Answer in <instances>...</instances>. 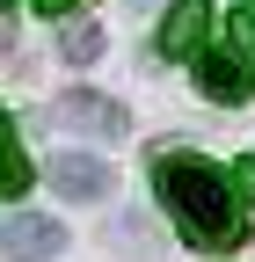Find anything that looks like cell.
I'll return each instance as SVG.
<instances>
[{
	"mask_svg": "<svg viewBox=\"0 0 255 262\" xmlns=\"http://www.w3.org/2000/svg\"><path fill=\"white\" fill-rule=\"evenodd\" d=\"M0 255L8 262H51V255H66V226L51 211H8L0 219Z\"/></svg>",
	"mask_w": 255,
	"mask_h": 262,
	"instance_id": "7a4b0ae2",
	"label": "cell"
},
{
	"mask_svg": "<svg viewBox=\"0 0 255 262\" xmlns=\"http://www.w3.org/2000/svg\"><path fill=\"white\" fill-rule=\"evenodd\" d=\"M226 182H233V196L241 204H255V153H241L233 168H226Z\"/></svg>",
	"mask_w": 255,
	"mask_h": 262,
	"instance_id": "30bf717a",
	"label": "cell"
},
{
	"mask_svg": "<svg viewBox=\"0 0 255 262\" xmlns=\"http://www.w3.org/2000/svg\"><path fill=\"white\" fill-rule=\"evenodd\" d=\"M58 58H66V66H95V58H102V22H66V29H58Z\"/></svg>",
	"mask_w": 255,
	"mask_h": 262,
	"instance_id": "ba28073f",
	"label": "cell"
},
{
	"mask_svg": "<svg viewBox=\"0 0 255 262\" xmlns=\"http://www.w3.org/2000/svg\"><path fill=\"white\" fill-rule=\"evenodd\" d=\"M44 175H51L58 196H73V204H95V196L117 189V168H110V160H95V153H51Z\"/></svg>",
	"mask_w": 255,
	"mask_h": 262,
	"instance_id": "277c9868",
	"label": "cell"
},
{
	"mask_svg": "<svg viewBox=\"0 0 255 262\" xmlns=\"http://www.w3.org/2000/svg\"><path fill=\"white\" fill-rule=\"evenodd\" d=\"M204 37H211V0H175L153 51H161V58H197V51H204Z\"/></svg>",
	"mask_w": 255,
	"mask_h": 262,
	"instance_id": "5b68a950",
	"label": "cell"
},
{
	"mask_svg": "<svg viewBox=\"0 0 255 262\" xmlns=\"http://www.w3.org/2000/svg\"><path fill=\"white\" fill-rule=\"evenodd\" d=\"M37 8H44V15H66V8H73V0H37Z\"/></svg>",
	"mask_w": 255,
	"mask_h": 262,
	"instance_id": "7c38bea8",
	"label": "cell"
},
{
	"mask_svg": "<svg viewBox=\"0 0 255 262\" xmlns=\"http://www.w3.org/2000/svg\"><path fill=\"white\" fill-rule=\"evenodd\" d=\"M29 182H37V168H29V153L15 146V124H8V110H0V196H22Z\"/></svg>",
	"mask_w": 255,
	"mask_h": 262,
	"instance_id": "52a82bcc",
	"label": "cell"
},
{
	"mask_svg": "<svg viewBox=\"0 0 255 262\" xmlns=\"http://www.w3.org/2000/svg\"><path fill=\"white\" fill-rule=\"evenodd\" d=\"M0 8H15V0H0Z\"/></svg>",
	"mask_w": 255,
	"mask_h": 262,
	"instance_id": "4fadbf2b",
	"label": "cell"
},
{
	"mask_svg": "<svg viewBox=\"0 0 255 262\" xmlns=\"http://www.w3.org/2000/svg\"><path fill=\"white\" fill-rule=\"evenodd\" d=\"M226 44H233V58L255 73V8H233V15H226Z\"/></svg>",
	"mask_w": 255,
	"mask_h": 262,
	"instance_id": "9c48e42d",
	"label": "cell"
},
{
	"mask_svg": "<svg viewBox=\"0 0 255 262\" xmlns=\"http://www.w3.org/2000/svg\"><path fill=\"white\" fill-rule=\"evenodd\" d=\"M248 8H255V0H248Z\"/></svg>",
	"mask_w": 255,
	"mask_h": 262,
	"instance_id": "5bb4252c",
	"label": "cell"
},
{
	"mask_svg": "<svg viewBox=\"0 0 255 262\" xmlns=\"http://www.w3.org/2000/svg\"><path fill=\"white\" fill-rule=\"evenodd\" d=\"M153 189H161V204H168V219H175V233L197 248V255H226V248L248 241V204L233 196L226 168H211L204 153H161Z\"/></svg>",
	"mask_w": 255,
	"mask_h": 262,
	"instance_id": "6da1fadb",
	"label": "cell"
},
{
	"mask_svg": "<svg viewBox=\"0 0 255 262\" xmlns=\"http://www.w3.org/2000/svg\"><path fill=\"white\" fill-rule=\"evenodd\" d=\"M51 117L66 124V131H88V139H124V131H132V117H124L110 95H95V88H66L51 102Z\"/></svg>",
	"mask_w": 255,
	"mask_h": 262,
	"instance_id": "3957f363",
	"label": "cell"
},
{
	"mask_svg": "<svg viewBox=\"0 0 255 262\" xmlns=\"http://www.w3.org/2000/svg\"><path fill=\"white\" fill-rule=\"evenodd\" d=\"M0 66H15V29L0 22Z\"/></svg>",
	"mask_w": 255,
	"mask_h": 262,
	"instance_id": "8fae6325",
	"label": "cell"
},
{
	"mask_svg": "<svg viewBox=\"0 0 255 262\" xmlns=\"http://www.w3.org/2000/svg\"><path fill=\"white\" fill-rule=\"evenodd\" d=\"M197 88L211 95L219 110H241V102H248V88H255V73H248L233 51H197Z\"/></svg>",
	"mask_w": 255,
	"mask_h": 262,
	"instance_id": "8992f818",
	"label": "cell"
}]
</instances>
